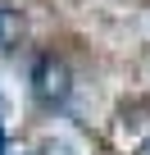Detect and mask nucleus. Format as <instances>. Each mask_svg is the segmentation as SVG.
Listing matches in <instances>:
<instances>
[{"instance_id":"f257e3e1","label":"nucleus","mask_w":150,"mask_h":155,"mask_svg":"<svg viewBox=\"0 0 150 155\" xmlns=\"http://www.w3.org/2000/svg\"><path fill=\"white\" fill-rule=\"evenodd\" d=\"M32 87H37V96H41L46 105H59V101L68 96V68H64V59L46 55V59L37 64V73H32Z\"/></svg>"},{"instance_id":"f03ea898","label":"nucleus","mask_w":150,"mask_h":155,"mask_svg":"<svg viewBox=\"0 0 150 155\" xmlns=\"http://www.w3.org/2000/svg\"><path fill=\"white\" fill-rule=\"evenodd\" d=\"M18 32H23V23H18V14H14L9 5H0V50H9V46L18 41Z\"/></svg>"},{"instance_id":"7ed1b4c3","label":"nucleus","mask_w":150,"mask_h":155,"mask_svg":"<svg viewBox=\"0 0 150 155\" xmlns=\"http://www.w3.org/2000/svg\"><path fill=\"white\" fill-rule=\"evenodd\" d=\"M0 155H27L23 146H5V150H0Z\"/></svg>"},{"instance_id":"20e7f679","label":"nucleus","mask_w":150,"mask_h":155,"mask_svg":"<svg viewBox=\"0 0 150 155\" xmlns=\"http://www.w3.org/2000/svg\"><path fill=\"white\" fill-rule=\"evenodd\" d=\"M0 114H5V110H0Z\"/></svg>"}]
</instances>
